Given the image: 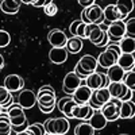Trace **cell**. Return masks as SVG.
Here are the masks:
<instances>
[{
	"label": "cell",
	"mask_w": 135,
	"mask_h": 135,
	"mask_svg": "<svg viewBox=\"0 0 135 135\" xmlns=\"http://www.w3.org/2000/svg\"><path fill=\"white\" fill-rule=\"evenodd\" d=\"M37 105L43 114H51L57 105L55 91L51 85H43L37 92Z\"/></svg>",
	"instance_id": "1"
},
{
	"label": "cell",
	"mask_w": 135,
	"mask_h": 135,
	"mask_svg": "<svg viewBox=\"0 0 135 135\" xmlns=\"http://www.w3.org/2000/svg\"><path fill=\"white\" fill-rule=\"evenodd\" d=\"M122 54L119 42H111L109 45H107V47L104 51H101L97 57V64L99 66L104 68V69H108L112 65L118 64V58Z\"/></svg>",
	"instance_id": "2"
},
{
	"label": "cell",
	"mask_w": 135,
	"mask_h": 135,
	"mask_svg": "<svg viewBox=\"0 0 135 135\" xmlns=\"http://www.w3.org/2000/svg\"><path fill=\"white\" fill-rule=\"evenodd\" d=\"M85 37L86 39L91 41L95 46L99 47H104L109 43L107 31L100 27V25H95V23H88L85 27Z\"/></svg>",
	"instance_id": "3"
},
{
	"label": "cell",
	"mask_w": 135,
	"mask_h": 135,
	"mask_svg": "<svg viewBox=\"0 0 135 135\" xmlns=\"http://www.w3.org/2000/svg\"><path fill=\"white\" fill-rule=\"evenodd\" d=\"M46 134L50 135H64L69 131V120L68 118H49L46 122L43 123Z\"/></svg>",
	"instance_id": "4"
},
{
	"label": "cell",
	"mask_w": 135,
	"mask_h": 135,
	"mask_svg": "<svg viewBox=\"0 0 135 135\" xmlns=\"http://www.w3.org/2000/svg\"><path fill=\"white\" fill-rule=\"evenodd\" d=\"M120 107H122V100L111 97L107 103L100 108V111L103 112V115L108 122H115L120 119Z\"/></svg>",
	"instance_id": "5"
},
{
	"label": "cell",
	"mask_w": 135,
	"mask_h": 135,
	"mask_svg": "<svg viewBox=\"0 0 135 135\" xmlns=\"http://www.w3.org/2000/svg\"><path fill=\"white\" fill-rule=\"evenodd\" d=\"M108 91L111 93V97H115V99H119L122 101H126V100H131L132 99V95H134V91L123 83V81H118V83H109V85L107 86Z\"/></svg>",
	"instance_id": "6"
},
{
	"label": "cell",
	"mask_w": 135,
	"mask_h": 135,
	"mask_svg": "<svg viewBox=\"0 0 135 135\" xmlns=\"http://www.w3.org/2000/svg\"><path fill=\"white\" fill-rule=\"evenodd\" d=\"M109 78L107 76V73H101L99 70H95L93 73H91L86 78H85V85H88L92 89H99V88H107L109 85Z\"/></svg>",
	"instance_id": "7"
},
{
	"label": "cell",
	"mask_w": 135,
	"mask_h": 135,
	"mask_svg": "<svg viewBox=\"0 0 135 135\" xmlns=\"http://www.w3.org/2000/svg\"><path fill=\"white\" fill-rule=\"evenodd\" d=\"M107 35L109 42H119L122 38L126 37V23L124 20H115L108 25Z\"/></svg>",
	"instance_id": "8"
},
{
	"label": "cell",
	"mask_w": 135,
	"mask_h": 135,
	"mask_svg": "<svg viewBox=\"0 0 135 135\" xmlns=\"http://www.w3.org/2000/svg\"><path fill=\"white\" fill-rule=\"evenodd\" d=\"M111 99V93L108 88H99L92 91V96L89 99V105H92L93 109H100L107 101Z\"/></svg>",
	"instance_id": "9"
},
{
	"label": "cell",
	"mask_w": 135,
	"mask_h": 135,
	"mask_svg": "<svg viewBox=\"0 0 135 135\" xmlns=\"http://www.w3.org/2000/svg\"><path fill=\"white\" fill-rule=\"evenodd\" d=\"M83 84V78L78 77L76 74V72H69L65 77H64V81H62V91L65 95H73L74 91Z\"/></svg>",
	"instance_id": "10"
},
{
	"label": "cell",
	"mask_w": 135,
	"mask_h": 135,
	"mask_svg": "<svg viewBox=\"0 0 135 135\" xmlns=\"http://www.w3.org/2000/svg\"><path fill=\"white\" fill-rule=\"evenodd\" d=\"M7 112H8V116H9L12 127L20 126V124H23V123L27 122V118H26V114H25V108L22 105H19L18 103H14L7 109Z\"/></svg>",
	"instance_id": "11"
},
{
	"label": "cell",
	"mask_w": 135,
	"mask_h": 135,
	"mask_svg": "<svg viewBox=\"0 0 135 135\" xmlns=\"http://www.w3.org/2000/svg\"><path fill=\"white\" fill-rule=\"evenodd\" d=\"M16 103L19 105H22L25 109H30L37 104V95H35L34 91H31V89H25L23 88V89L19 91Z\"/></svg>",
	"instance_id": "12"
},
{
	"label": "cell",
	"mask_w": 135,
	"mask_h": 135,
	"mask_svg": "<svg viewBox=\"0 0 135 135\" xmlns=\"http://www.w3.org/2000/svg\"><path fill=\"white\" fill-rule=\"evenodd\" d=\"M85 9V15L88 18V22L89 23H95V25H101L104 23L105 19H104V9L101 8L100 6L97 4H92L89 6Z\"/></svg>",
	"instance_id": "13"
},
{
	"label": "cell",
	"mask_w": 135,
	"mask_h": 135,
	"mask_svg": "<svg viewBox=\"0 0 135 135\" xmlns=\"http://www.w3.org/2000/svg\"><path fill=\"white\" fill-rule=\"evenodd\" d=\"M76 104H77L76 100H74L70 95H68V96L61 97V99L57 101V105H55V107H57V109L61 112L64 116H66L68 119H73L72 111H73V108H74Z\"/></svg>",
	"instance_id": "14"
},
{
	"label": "cell",
	"mask_w": 135,
	"mask_h": 135,
	"mask_svg": "<svg viewBox=\"0 0 135 135\" xmlns=\"http://www.w3.org/2000/svg\"><path fill=\"white\" fill-rule=\"evenodd\" d=\"M47 41H49V43L53 47H64V46H66L68 37H66V34L62 30L53 28L47 34Z\"/></svg>",
	"instance_id": "15"
},
{
	"label": "cell",
	"mask_w": 135,
	"mask_h": 135,
	"mask_svg": "<svg viewBox=\"0 0 135 135\" xmlns=\"http://www.w3.org/2000/svg\"><path fill=\"white\" fill-rule=\"evenodd\" d=\"M9 92H19L20 89L25 88V78L20 77L19 74H8L4 78V84H3Z\"/></svg>",
	"instance_id": "16"
},
{
	"label": "cell",
	"mask_w": 135,
	"mask_h": 135,
	"mask_svg": "<svg viewBox=\"0 0 135 135\" xmlns=\"http://www.w3.org/2000/svg\"><path fill=\"white\" fill-rule=\"evenodd\" d=\"M95 109L92 108V105H89V103L86 104H76L73 111H72V116L73 119H81V120H88L93 115Z\"/></svg>",
	"instance_id": "17"
},
{
	"label": "cell",
	"mask_w": 135,
	"mask_h": 135,
	"mask_svg": "<svg viewBox=\"0 0 135 135\" xmlns=\"http://www.w3.org/2000/svg\"><path fill=\"white\" fill-rule=\"evenodd\" d=\"M91 96H92V89L89 88L88 85H85V84H81L74 91V93L72 95V97L76 100L77 104H86V103H89Z\"/></svg>",
	"instance_id": "18"
},
{
	"label": "cell",
	"mask_w": 135,
	"mask_h": 135,
	"mask_svg": "<svg viewBox=\"0 0 135 135\" xmlns=\"http://www.w3.org/2000/svg\"><path fill=\"white\" fill-rule=\"evenodd\" d=\"M77 64L80 65V66H81V69L85 70L88 74H91V73H93L95 70H97V66H99V64H97V58H95L93 55H89V54L83 55V57L78 60Z\"/></svg>",
	"instance_id": "19"
},
{
	"label": "cell",
	"mask_w": 135,
	"mask_h": 135,
	"mask_svg": "<svg viewBox=\"0 0 135 135\" xmlns=\"http://www.w3.org/2000/svg\"><path fill=\"white\" fill-rule=\"evenodd\" d=\"M49 60L50 62L55 64V65H61L64 62H66L68 60V50L66 47H51V50L49 51Z\"/></svg>",
	"instance_id": "20"
},
{
	"label": "cell",
	"mask_w": 135,
	"mask_h": 135,
	"mask_svg": "<svg viewBox=\"0 0 135 135\" xmlns=\"http://www.w3.org/2000/svg\"><path fill=\"white\" fill-rule=\"evenodd\" d=\"M88 122L91 123L92 127H93L96 131L103 130V128L107 126V123H108V120L105 119V116L103 115V112H101L100 109H95L93 115L88 119Z\"/></svg>",
	"instance_id": "21"
},
{
	"label": "cell",
	"mask_w": 135,
	"mask_h": 135,
	"mask_svg": "<svg viewBox=\"0 0 135 135\" xmlns=\"http://www.w3.org/2000/svg\"><path fill=\"white\" fill-rule=\"evenodd\" d=\"M20 4H22V0H2L0 9L7 15H14L19 11Z\"/></svg>",
	"instance_id": "22"
},
{
	"label": "cell",
	"mask_w": 135,
	"mask_h": 135,
	"mask_svg": "<svg viewBox=\"0 0 135 135\" xmlns=\"http://www.w3.org/2000/svg\"><path fill=\"white\" fill-rule=\"evenodd\" d=\"M118 65L123 68L126 72L132 70L135 68V57L132 53H122L118 58Z\"/></svg>",
	"instance_id": "23"
},
{
	"label": "cell",
	"mask_w": 135,
	"mask_h": 135,
	"mask_svg": "<svg viewBox=\"0 0 135 135\" xmlns=\"http://www.w3.org/2000/svg\"><path fill=\"white\" fill-rule=\"evenodd\" d=\"M104 9V19H105V23H112L115 20H122V15L119 12V9L116 7V4H108Z\"/></svg>",
	"instance_id": "24"
},
{
	"label": "cell",
	"mask_w": 135,
	"mask_h": 135,
	"mask_svg": "<svg viewBox=\"0 0 135 135\" xmlns=\"http://www.w3.org/2000/svg\"><path fill=\"white\" fill-rule=\"evenodd\" d=\"M107 76L109 78L111 83H118V81H123V77H124V73L126 70L123 69V68H120L118 64L112 65L111 68H108L107 69Z\"/></svg>",
	"instance_id": "25"
},
{
	"label": "cell",
	"mask_w": 135,
	"mask_h": 135,
	"mask_svg": "<svg viewBox=\"0 0 135 135\" xmlns=\"http://www.w3.org/2000/svg\"><path fill=\"white\" fill-rule=\"evenodd\" d=\"M135 116V103L131 100L122 101L120 107V119H131Z\"/></svg>",
	"instance_id": "26"
},
{
	"label": "cell",
	"mask_w": 135,
	"mask_h": 135,
	"mask_svg": "<svg viewBox=\"0 0 135 135\" xmlns=\"http://www.w3.org/2000/svg\"><path fill=\"white\" fill-rule=\"evenodd\" d=\"M84 46V43H83V38L80 37H73L72 38H68V42H66V50L68 53H70V54H77V53H80L81 49Z\"/></svg>",
	"instance_id": "27"
},
{
	"label": "cell",
	"mask_w": 135,
	"mask_h": 135,
	"mask_svg": "<svg viewBox=\"0 0 135 135\" xmlns=\"http://www.w3.org/2000/svg\"><path fill=\"white\" fill-rule=\"evenodd\" d=\"M134 0H118L116 2V7L119 9V12L122 15V20L127 19V16L130 15V12L134 9Z\"/></svg>",
	"instance_id": "28"
},
{
	"label": "cell",
	"mask_w": 135,
	"mask_h": 135,
	"mask_svg": "<svg viewBox=\"0 0 135 135\" xmlns=\"http://www.w3.org/2000/svg\"><path fill=\"white\" fill-rule=\"evenodd\" d=\"M0 104H2L3 109H8L14 104V95L4 85L0 86Z\"/></svg>",
	"instance_id": "29"
},
{
	"label": "cell",
	"mask_w": 135,
	"mask_h": 135,
	"mask_svg": "<svg viewBox=\"0 0 135 135\" xmlns=\"http://www.w3.org/2000/svg\"><path fill=\"white\" fill-rule=\"evenodd\" d=\"M12 132V124L7 111L0 112V135H8Z\"/></svg>",
	"instance_id": "30"
},
{
	"label": "cell",
	"mask_w": 135,
	"mask_h": 135,
	"mask_svg": "<svg viewBox=\"0 0 135 135\" xmlns=\"http://www.w3.org/2000/svg\"><path fill=\"white\" fill-rule=\"evenodd\" d=\"M119 46L122 53H135V39L131 37H124L119 41Z\"/></svg>",
	"instance_id": "31"
},
{
	"label": "cell",
	"mask_w": 135,
	"mask_h": 135,
	"mask_svg": "<svg viewBox=\"0 0 135 135\" xmlns=\"http://www.w3.org/2000/svg\"><path fill=\"white\" fill-rule=\"evenodd\" d=\"M96 132V130L92 127V124L88 120H84L83 123L77 124L74 128V134L76 135H93Z\"/></svg>",
	"instance_id": "32"
},
{
	"label": "cell",
	"mask_w": 135,
	"mask_h": 135,
	"mask_svg": "<svg viewBox=\"0 0 135 135\" xmlns=\"http://www.w3.org/2000/svg\"><path fill=\"white\" fill-rule=\"evenodd\" d=\"M25 134H27V135H45L46 134V130H45L43 123H34V124H28Z\"/></svg>",
	"instance_id": "33"
},
{
	"label": "cell",
	"mask_w": 135,
	"mask_h": 135,
	"mask_svg": "<svg viewBox=\"0 0 135 135\" xmlns=\"http://www.w3.org/2000/svg\"><path fill=\"white\" fill-rule=\"evenodd\" d=\"M43 12L46 14L47 16H54V15H57L58 12V7L55 3H53V0H47L46 4H45L43 7Z\"/></svg>",
	"instance_id": "34"
},
{
	"label": "cell",
	"mask_w": 135,
	"mask_h": 135,
	"mask_svg": "<svg viewBox=\"0 0 135 135\" xmlns=\"http://www.w3.org/2000/svg\"><path fill=\"white\" fill-rule=\"evenodd\" d=\"M123 83H124L131 91L135 92V72L128 70L124 73V77H123Z\"/></svg>",
	"instance_id": "35"
},
{
	"label": "cell",
	"mask_w": 135,
	"mask_h": 135,
	"mask_svg": "<svg viewBox=\"0 0 135 135\" xmlns=\"http://www.w3.org/2000/svg\"><path fill=\"white\" fill-rule=\"evenodd\" d=\"M126 35L135 39V18H130L126 22Z\"/></svg>",
	"instance_id": "36"
},
{
	"label": "cell",
	"mask_w": 135,
	"mask_h": 135,
	"mask_svg": "<svg viewBox=\"0 0 135 135\" xmlns=\"http://www.w3.org/2000/svg\"><path fill=\"white\" fill-rule=\"evenodd\" d=\"M11 42V35L4 31V30H0V47H7Z\"/></svg>",
	"instance_id": "37"
},
{
	"label": "cell",
	"mask_w": 135,
	"mask_h": 135,
	"mask_svg": "<svg viewBox=\"0 0 135 135\" xmlns=\"http://www.w3.org/2000/svg\"><path fill=\"white\" fill-rule=\"evenodd\" d=\"M85 27H86V23L81 22V23L77 26L76 35H74V37H80V38H83V39H86V37H85Z\"/></svg>",
	"instance_id": "38"
},
{
	"label": "cell",
	"mask_w": 135,
	"mask_h": 135,
	"mask_svg": "<svg viewBox=\"0 0 135 135\" xmlns=\"http://www.w3.org/2000/svg\"><path fill=\"white\" fill-rule=\"evenodd\" d=\"M74 72H76V74H77L78 77H81L83 80H85V78L89 76L85 70H83V69H81V66L78 65V64H76V66H74Z\"/></svg>",
	"instance_id": "39"
},
{
	"label": "cell",
	"mask_w": 135,
	"mask_h": 135,
	"mask_svg": "<svg viewBox=\"0 0 135 135\" xmlns=\"http://www.w3.org/2000/svg\"><path fill=\"white\" fill-rule=\"evenodd\" d=\"M81 22H83L81 19H76V20H73L72 23H70V26H69V31H70V34H72L73 37L76 35V30H77V26L80 25Z\"/></svg>",
	"instance_id": "40"
},
{
	"label": "cell",
	"mask_w": 135,
	"mask_h": 135,
	"mask_svg": "<svg viewBox=\"0 0 135 135\" xmlns=\"http://www.w3.org/2000/svg\"><path fill=\"white\" fill-rule=\"evenodd\" d=\"M77 2H78V4H80L83 8H86L89 6L95 4V0H77Z\"/></svg>",
	"instance_id": "41"
},
{
	"label": "cell",
	"mask_w": 135,
	"mask_h": 135,
	"mask_svg": "<svg viewBox=\"0 0 135 135\" xmlns=\"http://www.w3.org/2000/svg\"><path fill=\"white\" fill-rule=\"evenodd\" d=\"M46 2H47V0H37V2L32 3V6L34 7H43L45 4H46Z\"/></svg>",
	"instance_id": "42"
},
{
	"label": "cell",
	"mask_w": 135,
	"mask_h": 135,
	"mask_svg": "<svg viewBox=\"0 0 135 135\" xmlns=\"http://www.w3.org/2000/svg\"><path fill=\"white\" fill-rule=\"evenodd\" d=\"M81 20L84 22V23H86V25L89 23V22H88V18H86V15H85V9L81 11Z\"/></svg>",
	"instance_id": "43"
},
{
	"label": "cell",
	"mask_w": 135,
	"mask_h": 135,
	"mask_svg": "<svg viewBox=\"0 0 135 135\" xmlns=\"http://www.w3.org/2000/svg\"><path fill=\"white\" fill-rule=\"evenodd\" d=\"M4 68V58H3V55L0 54V69H3Z\"/></svg>",
	"instance_id": "44"
},
{
	"label": "cell",
	"mask_w": 135,
	"mask_h": 135,
	"mask_svg": "<svg viewBox=\"0 0 135 135\" xmlns=\"http://www.w3.org/2000/svg\"><path fill=\"white\" fill-rule=\"evenodd\" d=\"M34 2H37V0H22V3H23V4H31V6H32Z\"/></svg>",
	"instance_id": "45"
},
{
	"label": "cell",
	"mask_w": 135,
	"mask_h": 135,
	"mask_svg": "<svg viewBox=\"0 0 135 135\" xmlns=\"http://www.w3.org/2000/svg\"><path fill=\"white\" fill-rule=\"evenodd\" d=\"M2 111H4V109H3V107H2V104H0V112H2Z\"/></svg>",
	"instance_id": "46"
}]
</instances>
